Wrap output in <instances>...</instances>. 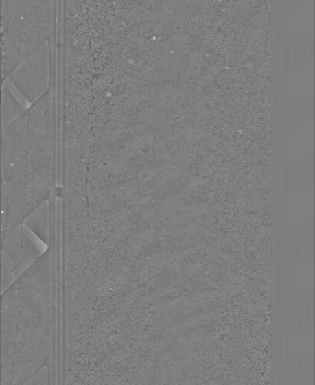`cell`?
<instances>
[{
  "label": "cell",
  "mask_w": 315,
  "mask_h": 385,
  "mask_svg": "<svg viewBox=\"0 0 315 385\" xmlns=\"http://www.w3.org/2000/svg\"><path fill=\"white\" fill-rule=\"evenodd\" d=\"M296 102L295 100L294 101V104H293V112H292V124H293V127H295V125L296 124V119H297V113H296Z\"/></svg>",
  "instance_id": "cell-21"
},
{
  "label": "cell",
  "mask_w": 315,
  "mask_h": 385,
  "mask_svg": "<svg viewBox=\"0 0 315 385\" xmlns=\"http://www.w3.org/2000/svg\"><path fill=\"white\" fill-rule=\"evenodd\" d=\"M291 248L298 263L301 262L303 255V228L301 225L295 227L291 235Z\"/></svg>",
  "instance_id": "cell-8"
},
{
  "label": "cell",
  "mask_w": 315,
  "mask_h": 385,
  "mask_svg": "<svg viewBox=\"0 0 315 385\" xmlns=\"http://www.w3.org/2000/svg\"><path fill=\"white\" fill-rule=\"evenodd\" d=\"M55 253H46L3 293L2 385H23L49 365L56 315Z\"/></svg>",
  "instance_id": "cell-2"
},
{
  "label": "cell",
  "mask_w": 315,
  "mask_h": 385,
  "mask_svg": "<svg viewBox=\"0 0 315 385\" xmlns=\"http://www.w3.org/2000/svg\"><path fill=\"white\" fill-rule=\"evenodd\" d=\"M303 233V247L304 248V258L306 263H308L310 257V251L313 246V228L311 230L310 224L307 220L305 221Z\"/></svg>",
  "instance_id": "cell-9"
},
{
  "label": "cell",
  "mask_w": 315,
  "mask_h": 385,
  "mask_svg": "<svg viewBox=\"0 0 315 385\" xmlns=\"http://www.w3.org/2000/svg\"><path fill=\"white\" fill-rule=\"evenodd\" d=\"M307 48H308V46H307L306 36L304 34V36L303 37V41H302V54H303L302 55L305 64L307 59V53H308V51H307Z\"/></svg>",
  "instance_id": "cell-18"
},
{
  "label": "cell",
  "mask_w": 315,
  "mask_h": 385,
  "mask_svg": "<svg viewBox=\"0 0 315 385\" xmlns=\"http://www.w3.org/2000/svg\"><path fill=\"white\" fill-rule=\"evenodd\" d=\"M55 81L2 130V240L51 200L56 183Z\"/></svg>",
  "instance_id": "cell-1"
},
{
  "label": "cell",
  "mask_w": 315,
  "mask_h": 385,
  "mask_svg": "<svg viewBox=\"0 0 315 385\" xmlns=\"http://www.w3.org/2000/svg\"><path fill=\"white\" fill-rule=\"evenodd\" d=\"M303 312H304V320L306 331L309 332L311 327V320H312V302L310 294L308 290H307L305 296V301L303 304Z\"/></svg>",
  "instance_id": "cell-12"
},
{
  "label": "cell",
  "mask_w": 315,
  "mask_h": 385,
  "mask_svg": "<svg viewBox=\"0 0 315 385\" xmlns=\"http://www.w3.org/2000/svg\"><path fill=\"white\" fill-rule=\"evenodd\" d=\"M296 324L298 325V331L301 334L303 329V324L304 320L303 302V297L299 294L296 301Z\"/></svg>",
  "instance_id": "cell-13"
},
{
  "label": "cell",
  "mask_w": 315,
  "mask_h": 385,
  "mask_svg": "<svg viewBox=\"0 0 315 385\" xmlns=\"http://www.w3.org/2000/svg\"><path fill=\"white\" fill-rule=\"evenodd\" d=\"M301 178L303 180V189L306 191L307 188H308L309 183H310L309 161L308 159H307L306 156H305V159L303 163Z\"/></svg>",
  "instance_id": "cell-14"
},
{
  "label": "cell",
  "mask_w": 315,
  "mask_h": 385,
  "mask_svg": "<svg viewBox=\"0 0 315 385\" xmlns=\"http://www.w3.org/2000/svg\"><path fill=\"white\" fill-rule=\"evenodd\" d=\"M313 31H311L310 36L309 38V49L310 53V59L313 61L314 58V37Z\"/></svg>",
  "instance_id": "cell-19"
},
{
  "label": "cell",
  "mask_w": 315,
  "mask_h": 385,
  "mask_svg": "<svg viewBox=\"0 0 315 385\" xmlns=\"http://www.w3.org/2000/svg\"><path fill=\"white\" fill-rule=\"evenodd\" d=\"M303 113H304L303 105L302 104V102H301V104H299V106L298 116L299 117V119L301 120L303 119Z\"/></svg>",
  "instance_id": "cell-22"
},
{
  "label": "cell",
  "mask_w": 315,
  "mask_h": 385,
  "mask_svg": "<svg viewBox=\"0 0 315 385\" xmlns=\"http://www.w3.org/2000/svg\"><path fill=\"white\" fill-rule=\"evenodd\" d=\"M25 224L30 231L49 246L51 240V210L49 201L36 209L26 220Z\"/></svg>",
  "instance_id": "cell-6"
},
{
  "label": "cell",
  "mask_w": 315,
  "mask_h": 385,
  "mask_svg": "<svg viewBox=\"0 0 315 385\" xmlns=\"http://www.w3.org/2000/svg\"><path fill=\"white\" fill-rule=\"evenodd\" d=\"M292 323L294 327L296 325V301L293 302L292 305Z\"/></svg>",
  "instance_id": "cell-20"
},
{
  "label": "cell",
  "mask_w": 315,
  "mask_h": 385,
  "mask_svg": "<svg viewBox=\"0 0 315 385\" xmlns=\"http://www.w3.org/2000/svg\"><path fill=\"white\" fill-rule=\"evenodd\" d=\"M54 41L45 43L31 54L4 81L29 106L40 98L55 81Z\"/></svg>",
  "instance_id": "cell-4"
},
{
  "label": "cell",
  "mask_w": 315,
  "mask_h": 385,
  "mask_svg": "<svg viewBox=\"0 0 315 385\" xmlns=\"http://www.w3.org/2000/svg\"><path fill=\"white\" fill-rule=\"evenodd\" d=\"M309 171H310V180L311 184L314 185V154H312L310 162L309 163Z\"/></svg>",
  "instance_id": "cell-17"
},
{
  "label": "cell",
  "mask_w": 315,
  "mask_h": 385,
  "mask_svg": "<svg viewBox=\"0 0 315 385\" xmlns=\"http://www.w3.org/2000/svg\"><path fill=\"white\" fill-rule=\"evenodd\" d=\"M28 107L21 103L9 84L2 82V130L18 119Z\"/></svg>",
  "instance_id": "cell-7"
},
{
  "label": "cell",
  "mask_w": 315,
  "mask_h": 385,
  "mask_svg": "<svg viewBox=\"0 0 315 385\" xmlns=\"http://www.w3.org/2000/svg\"><path fill=\"white\" fill-rule=\"evenodd\" d=\"M23 385H49V368L45 367Z\"/></svg>",
  "instance_id": "cell-11"
},
{
  "label": "cell",
  "mask_w": 315,
  "mask_h": 385,
  "mask_svg": "<svg viewBox=\"0 0 315 385\" xmlns=\"http://www.w3.org/2000/svg\"><path fill=\"white\" fill-rule=\"evenodd\" d=\"M301 166H299V163L297 161L288 176V186H290L295 191L299 192L301 187Z\"/></svg>",
  "instance_id": "cell-10"
},
{
  "label": "cell",
  "mask_w": 315,
  "mask_h": 385,
  "mask_svg": "<svg viewBox=\"0 0 315 385\" xmlns=\"http://www.w3.org/2000/svg\"><path fill=\"white\" fill-rule=\"evenodd\" d=\"M49 247L25 224L8 235L2 245V292L25 273Z\"/></svg>",
  "instance_id": "cell-5"
},
{
  "label": "cell",
  "mask_w": 315,
  "mask_h": 385,
  "mask_svg": "<svg viewBox=\"0 0 315 385\" xmlns=\"http://www.w3.org/2000/svg\"><path fill=\"white\" fill-rule=\"evenodd\" d=\"M57 2L2 0V82L21 62L54 40Z\"/></svg>",
  "instance_id": "cell-3"
},
{
  "label": "cell",
  "mask_w": 315,
  "mask_h": 385,
  "mask_svg": "<svg viewBox=\"0 0 315 385\" xmlns=\"http://www.w3.org/2000/svg\"><path fill=\"white\" fill-rule=\"evenodd\" d=\"M312 108V102L310 99L308 97H307L305 101V106L303 107V110L305 113L304 115L305 116L306 120H308L310 119Z\"/></svg>",
  "instance_id": "cell-16"
},
{
  "label": "cell",
  "mask_w": 315,
  "mask_h": 385,
  "mask_svg": "<svg viewBox=\"0 0 315 385\" xmlns=\"http://www.w3.org/2000/svg\"><path fill=\"white\" fill-rule=\"evenodd\" d=\"M299 37H298V34H295V37H294V65L295 67H297L299 65Z\"/></svg>",
  "instance_id": "cell-15"
}]
</instances>
